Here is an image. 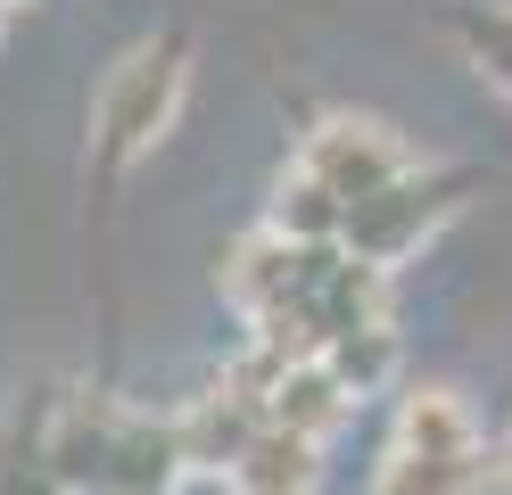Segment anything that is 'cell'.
Returning <instances> with one entry per match:
<instances>
[{
  "label": "cell",
  "instance_id": "5",
  "mask_svg": "<svg viewBox=\"0 0 512 495\" xmlns=\"http://www.w3.org/2000/svg\"><path fill=\"white\" fill-rule=\"evenodd\" d=\"M124 413L108 388H67L42 405V462L58 471L67 495H100L108 487V462H116V438H124Z\"/></svg>",
  "mask_w": 512,
  "mask_h": 495
},
{
  "label": "cell",
  "instance_id": "16",
  "mask_svg": "<svg viewBox=\"0 0 512 495\" xmlns=\"http://www.w3.org/2000/svg\"><path fill=\"white\" fill-rule=\"evenodd\" d=\"M0 9H34V0H0Z\"/></svg>",
  "mask_w": 512,
  "mask_h": 495
},
{
  "label": "cell",
  "instance_id": "14",
  "mask_svg": "<svg viewBox=\"0 0 512 495\" xmlns=\"http://www.w3.org/2000/svg\"><path fill=\"white\" fill-rule=\"evenodd\" d=\"M0 495H67L58 487V471L42 462V421L34 429H0Z\"/></svg>",
  "mask_w": 512,
  "mask_h": 495
},
{
  "label": "cell",
  "instance_id": "3",
  "mask_svg": "<svg viewBox=\"0 0 512 495\" xmlns=\"http://www.w3.org/2000/svg\"><path fill=\"white\" fill-rule=\"evenodd\" d=\"M488 182L479 165H413L405 182L389 190H372L347 207V231H339V248L356 256V264H380V273H397L405 256H422L446 223H455L471 207V190Z\"/></svg>",
  "mask_w": 512,
  "mask_h": 495
},
{
  "label": "cell",
  "instance_id": "13",
  "mask_svg": "<svg viewBox=\"0 0 512 495\" xmlns=\"http://www.w3.org/2000/svg\"><path fill=\"white\" fill-rule=\"evenodd\" d=\"M446 25H455L463 58L479 66V83H496L512 99V0H463Z\"/></svg>",
  "mask_w": 512,
  "mask_h": 495
},
{
  "label": "cell",
  "instance_id": "15",
  "mask_svg": "<svg viewBox=\"0 0 512 495\" xmlns=\"http://www.w3.org/2000/svg\"><path fill=\"white\" fill-rule=\"evenodd\" d=\"M496 487H512V429L496 438Z\"/></svg>",
  "mask_w": 512,
  "mask_h": 495
},
{
  "label": "cell",
  "instance_id": "9",
  "mask_svg": "<svg viewBox=\"0 0 512 495\" xmlns=\"http://www.w3.org/2000/svg\"><path fill=\"white\" fill-rule=\"evenodd\" d=\"M182 479H190V462L174 438V413H124V438H116L100 495H174Z\"/></svg>",
  "mask_w": 512,
  "mask_h": 495
},
{
  "label": "cell",
  "instance_id": "17",
  "mask_svg": "<svg viewBox=\"0 0 512 495\" xmlns=\"http://www.w3.org/2000/svg\"><path fill=\"white\" fill-rule=\"evenodd\" d=\"M0 33H9V9H0Z\"/></svg>",
  "mask_w": 512,
  "mask_h": 495
},
{
  "label": "cell",
  "instance_id": "8",
  "mask_svg": "<svg viewBox=\"0 0 512 495\" xmlns=\"http://www.w3.org/2000/svg\"><path fill=\"white\" fill-rule=\"evenodd\" d=\"M265 421H273V429H290V438H306V446H331L339 429L356 421V396L331 380V363H323V355H306V363H281Z\"/></svg>",
  "mask_w": 512,
  "mask_h": 495
},
{
  "label": "cell",
  "instance_id": "11",
  "mask_svg": "<svg viewBox=\"0 0 512 495\" xmlns=\"http://www.w3.org/2000/svg\"><path fill=\"white\" fill-rule=\"evenodd\" d=\"M232 487L240 495H314L323 487V446H306V438H290V429H256L248 438V454L232 462Z\"/></svg>",
  "mask_w": 512,
  "mask_h": 495
},
{
  "label": "cell",
  "instance_id": "6",
  "mask_svg": "<svg viewBox=\"0 0 512 495\" xmlns=\"http://www.w3.org/2000/svg\"><path fill=\"white\" fill-rule=\"evenodd\" d=\"M298 281H306V248H290V240H281V231H265V223L240 231L232 248H215V297H223V306H232L248 330L273 322L281 306H290Z\"/></svg>",
  "mask_w": 512,
  "mask_h": 495
},
{
  "label": "cell",
  "instance_id": "10",
  "mask_svg": "<svg viewBox=\"0 0 512 495\" xmlns=\"http://www.w3.org/2000/svg\"><path fill=\"white\" fill-rule=\"evenodd\" d=\"M265 231H281L290 248H339V231H347V207L306 174V165L290 157L273 174V190H265Z\"/></svg>",
  "mask_w": 512,
  "mask_h": 495
},
{
  "label": "cell",
  "instance_id": "7",
  "mask_svg": "<svg viewBox=\"0 0 512 495\" xmlns=\"http://www.w3.org/2000/svg\"><path fill=\"white\" fill-rule=\"evenodd\" d=\"M265 429V396L240 388L232 372H223L215 388H199L190 405L174 413V438H182V462L190 471H215V479H232V462L248 454V438Z\"/></svg>",
  "mask_w": 512,
  "mask_h": 495
},
{
  "label": "cell",
  "instance_id": "12",
  "mask_svg": "<svg viewBox=\"0 0 512 495\" xmlns=\"http://www.w3.org/2000/svg\"><path fill=\"white\" fill-rule=\"evenodd\" d=\"M323 363H331V380L364 405V396H389V388H397L405 339H397V322H364V330H347L339 347H323Z\"/></svg>",
  "mask_w": 512,
  "mask_h": 495
},
{
  "label": "cell",
  "instance_id": "4",
  "mask_svg": "<svg viewBox=\"0 0 512 495\" xmlns=\"http://www.w3.org/2000/svg\"><path fill=\"white\" fill-rule=\"evenodd\" d=\"M298 165L339 198V207H356V198L405 182L422 157H413V141H405L389 116H372V108H323V116L298 132Z\"/></svg>",
  "mask_w": 512,
  "mask_h": 495
},
{
  "label": "cell",
  "instance_id": "1",
  "mask_svg": "<svg viewBox=\"0 0 512 495\" xmlns=\"http://www.w3.org/2000/svg\"><path fill=\"white\" fill-rule=\"evenodd\" d=\"M488 487H496V446L471 421L463 388H446V380L405 388L389 413V438L372 454L364 495H488Z\"/></svg>",
  "mask_w": 512,
  "mask_h": 495
},
{
  "label": "cell",
  "instance_id": "2",
  "mask_svg": "<svg viewBox=\"0 0 512 495\" xmlns=\"http://www.w3.org/2000/svg\"><path fill=\"white\" fill-rule=\"evenodd\" d=\"M190 58L199 50H190L182 25H157L133 50H116V66L100 75V91H91V141H83V157H91L100 182H124L174 132L182 99H190Z\"/></svg>",
  "mask_w": 512,
  "mask_h": 495
}]
</instances>
